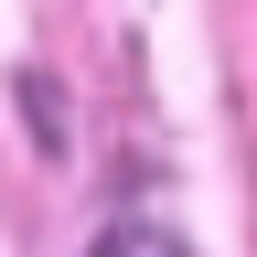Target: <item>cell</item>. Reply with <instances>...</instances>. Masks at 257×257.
<instances>
[{
	"label": "cell",
	"instance_id": "6da1fadb",
	"mask_svg": "<svg viewBox=\"0 0 257 257\" xmlns=\"http://www.w3.org/2000/svg\"><path fill=\"white\" fill-rule=\"evenodd\" d=\"M96 257H193V246L161 236V225H118V236H96Z\"/></svg>",
	"mask_w": 257,
	"mask_h": 257
}]
</instances>
